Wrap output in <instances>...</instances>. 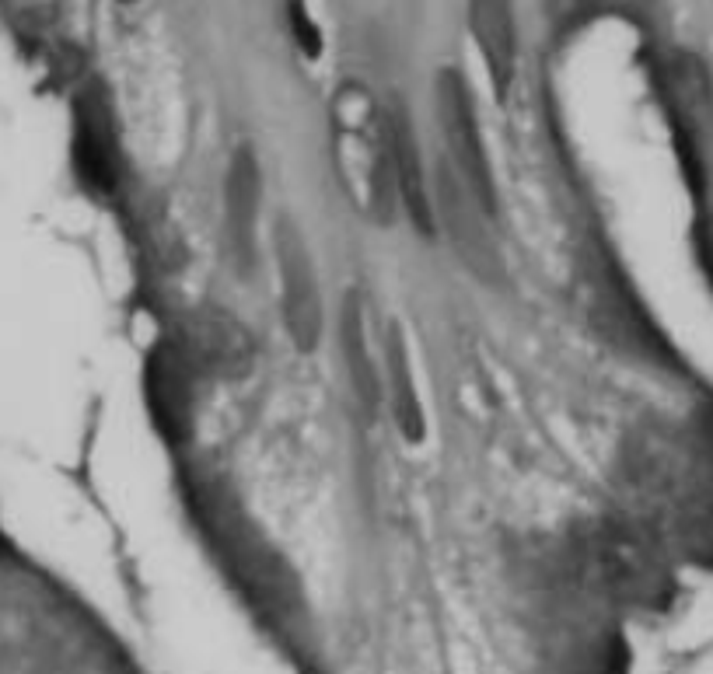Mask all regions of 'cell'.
I'll return each instance as SVG.
<instances>
[{
    "label": "cell",
    "instance_id": "1",
    "mask_svg": "<svg viewBox=\"0 0 713 674\" xmlns=\"http://www.w3.org/2000/svg\"><path fill=\"white\" fill-rule=\"evenodd\" d=\"M340 179L360 210L388 224L399 207L395 193L392 140H388V109L374 105H340Z\"/></svg>",
    "mask_w": 713,
    "mask_h": 674
},
{
    "label": "cell",
    "instance_id": "2",
    "mask_svg": "<svg viewBox=\"0 0 713 674\" xmlns=\"http://www.w3.org/2000/svg\"><path fill=\"white\" fill-rule=\"evenodd\" d=\"M434 102H437V126H441L444 147H448V161L444 165L476 196L486 214H497V182H493V168L490 158H486L479 119L472 112L469 88H465L458 70H441L437 74Z\"/></svg>",
    "mask_w": 713,
    "mask_h": 674
},
{
    "label": "cell",
    "instance_id": "3",
    "mask_svg": "<svg viewBox=\"0 0 713 674\" xmlns=\"http://www.w3.org/2000/svg\"><path fill=\"white\" fill-rule=\"evenodd\" d=\"M74 175L91 196H112L119 186V133L112 119L109 91L88 81L74 95V137H70Z\"/></svg>",
    "mask_w": 713,
    "mask_h": 674
},
{
    "label": "cell",
    "instance_id": "4",
    "mask_svg": "<svg viewBox=\"0 0 713 674\" xmlns=\"http://www.w3.org/2000/svg\"><path fill=\"white\" fill-rule=\"evenodd\" d=\"M196 367L189 364L179 339L158 343L144 360V406L151 416L158 437H165L168 448H182L193 434V395Z\"/></svg>",
    "mask_w": 713,
    "mask_h": 674
},
{
    "label": "cell",
    "instance_id": "5",
    "mask_svg": "<svg viewBox=\"0 0 713 674\" xmlns=\"http://www.w3.org/2000/svg\"><path fill=\"white\" fill-rule=\"evenodd\" d=\"M277 273H280V304L291 343L301 353H312L322 343V294L312 252L305 234L291 221L277 227Z\"/></svg>",
    "mask_w": 713,
    "mask_h": 674
},
{
    "label": "cell",
    "instance_id": "6",
    "mask_svg": "<svg viewBox=\"0 0 713 674\" xmlns=\"http://www.w3.org/2000/svg\"><path fill=\"white\" fill-rule=\"evenodd\" d=\"M430 203H434V221H441L444 234L455 245L458 259L472 269L483 280H493L500 276V252L493 245L490 234V217L479 200L448 172V165L437 168V193H430ZM437 227V224H434Z\"/></svg>",
    "mask_w": 713,
    "mask_h": 674
},
{
    "label": "cell",
    "instance_id": "7",
    "mask_svg": "<svg viewBox=\"0 0 713 674\" xmlns=\"http://www.w3.org/2000/svg\"><path fill=\"white\" fill-rule=\"evenodd\" d=\"M189 364L196 374H214V378H242L252 367V336L231 311L224 308H200L189 315L186 336L179 339Z\"/></svg>",
    "mask_w": 713,
    "mask_h": 674
},
{
    "label": "cell",
    "instance_id": "8",
    "mask_svg": "<svg viewBox=\"0 0 713 674\" xmlns=\"http://www.w3.org/2000/svg\"><path fill=\"white\" fill-rule=\"evenodd\" d=\"M584 280H588V318L602 336L616 339V343H626L633 350H647L651 336L644 332V318H640V308L633 304V294L626 287L623 273H616L612 259L605 255H588L584 262Z\"/></svg>",
    "mask_w": 713,
    "mask_h": 674
},
{
    "label": "cell",
    "instance_id": "9",
    "mask_svg": "<svg viewBox=\"0 0 713 674\" xmlns=\"http://www.w3.org/2000/svg\"><path fill=\"white\" fill-rule=\"evenodd\" d=\"M665 98L668 109H672V123L675 133L686 147H693L713 130V81L707 63L700 60L696 53H672L665 60Z\"/></svg>",
    "mask_w": 713,
    "mask_h": 674
},
{
    "label": "cell",
    "instance_id": "10",
    "mask_svg": "<svg viewBox=\"0 0 713 674\" xmlns=\"http://www.w3.org/2000/svg\"><path fill=\"white\" fill-rule=\"evenodd\" d=\"M259 207H263V175H259L256 154L249 147L231 158L228 179H224V241L238 266H252L259 234Z\"/></svg>",
    "mask_w": 713,
    "mask_h": 674
},
{
    "label": "cell",
    "instance_id": "11",
    "mask_svg": "<svg viewBox=\"0 0 713 674\" xmlns=\"http://www.w3.org/2000/svg\"><path fill=\"white\" fill-rule=\"evenodd\" d=\"M469 25L493 91L507 98L514 67H518V32H514L511 0H469Z\"/></svg>",
    "mask_w": 713,
    "mask_h": 674
},
{
    "label": "cell",
    "instance_id": "12",
    "mask_svg": "<svg viewBox=\"0 0 713 674\" xmlns=\"http://www.w3.org/2000/svg\"><path fill=\"white\" fill-rule=\"evenodd\" d=\"M381 395L388 399L392 420L399 427V434L409 444H423L427 437V416H423V402L416 392V374L413 360H409L406 339H402L399 325H388L385 336V353H381Z\"/></svg>",
    "mask_w": 713,
    "mask_h": 674
},
{
    "label": "cell",
    "instance_id": "13",
    "mask_svg": "<svg viewBox=\"0 0 713 674\" xmlns=\"http://www.w3.org/2000/svg\"><path fill=\"white\" fill-rule=\"evenodd\" d=\"M388 140H392V165H395V193L399 207L423 234H434V203H430V182L423 175L420 147H416L413 126L399 105L388 109Z\"/></svg>",
    "mask_w": 713,
    "mask_h": 674
},
{
    "label": "cell",
    "instance_id": "14",
    "mask_svg": "<svg viewBox=\"0 0 713 674\" xmlns=\"http://www.w3.org/2000/svg\"><path fill=\"white\" fill-rule=\"evenodd\" d=\"M343 357H347V371H350V385H354V395L360 399V406L367 413H374L381 402V367L378 360H371V346H367L364 336V311H360V301L350 297L347 308H343Z\"/></svg>",
    "mask_w": 713,
    "mask_h": 674
},
{
    "label": "cell",
    "instance_id": "15",
    "mask_svg": "<svg viewBox=\"0 0 713 674\" xmlns=\"http://www.w3.org/2000/svg\"><path fill=\"white\" fill-rule=\"evenodd\" d=\"M287 21H291L294 42H298L301 53H305L308 60H319L322 56V32H319V25L312 21V14H308L305 0H287Z\"/></svg>",
    "mask_w": 713,
    "mask_h": 674
},
{
    "label": "cell",
    "instance_id": "16",
    "mask_svg": "<svg viewBox=\"0 0 713 674\" xmlns=\"http://www.w3.org/2000/svg\"><path fill=\"white\" fill-rule=\"evenodd\" d=\"M602 0H546L549 18H553L556 28H574L581 21H588L591 14L598 11Z\"/></svg>",
    "mask_w": 713,
    "mask_h": 674
},
{
    "label": "cell",
    "instance_id": "17",
    "mask_svg": "<svg viewBox=\"0 0 713 674\" xmlns=\"http://www.w3.org/2000/svg\"><path fill=\"white\" fill-rule=\"evenodd\" d=\"M119 4H133V0H119Z\"/></svg>",
    "mask_w": 713,
    "mask_h": 674
}]
</instances>
